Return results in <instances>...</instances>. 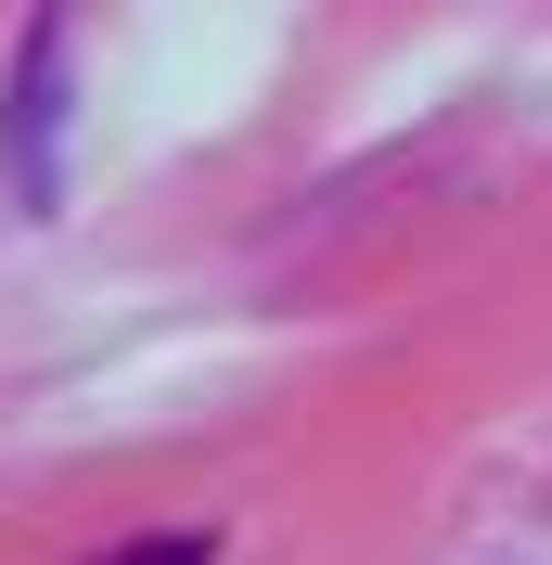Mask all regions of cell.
<instances>
[{
    "instance_id": "6da1fadb",
    "label": "cell",
    "mask_w": 552,
    "mask_h": 565,
    "mask_svg": "<svg viewBox=\"0 0 552 565\" xmlns=\"http://www.w3.org/2000/svg\"><path fill=\"white\" fill-rule=\"evenodd\" d=\"M0 154H13L26 193H52V26H26V77H13V129H0Z\"/></svg>"
},
{
    "instance_id": "7a4b0ae2",
    "label": "cell",
    "mask_w": 552,
    "mask_h": 565,
    "mask_svg": "<svg viewBox=\"0 0 552 565\" xmlns=\"http://www.w3.org/2000/svg\"><path fill=\"white\" fill-rule=\"evenodd\" d=\"M206 553H219L206 527H180V540H141V553H116V565H206Z\"/></svg>"
}]
</instances>
